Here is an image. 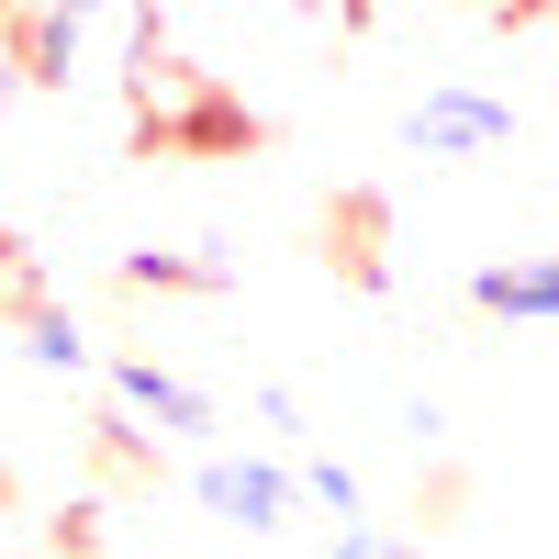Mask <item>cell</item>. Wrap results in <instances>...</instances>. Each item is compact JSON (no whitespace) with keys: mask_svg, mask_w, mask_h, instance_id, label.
<instances>
[{"mask_svg":"<svg viewBox=\"0 0 559 559\" xmlns=\"http://www.w3.org/2000/svg\"><path fill=\"white\" fill-rule=\"evenodd\" d=\"M123 403H134V414H157V437H213V403H202L191 381H168V369H146V358L123 369Z\"/></svg>","mask_w":559,"mask_h":559,"instance_id":"3","label":"cell"},{"mask_svg":"<svg viewBox=\"0 0 559 559\" xmlns=\"http://www.w3.org/2000/svg\"><path fill=\"white\" fill-rule=\"evenodd\" d=\"M403 146L414 157H492V146H515V112L481 102V90H426L403 112Z\"/></svg>","mask_w":559,"mask_h":559,"instance_id":"1","label":"cell"},{"mask_svg":"<svg viewBox=\"0 0 559 559\" xmlns=\"http://www.w3.org/2000/svg\"><path fill=\"white\" fill-rule=\"evenodd\" d=\"M481 302H492V313H515V324L559 313V247H548V258H503V269H481Z\"/></svg>","mask_w":559,"mask_h":559,"instance_id":"4","label":"cell"},{"mask_svg":"<svg viewBox=\"0 0 559 559\" xmlns=\"http://www.w3.org/2000/svg\"><path fill=\"white\" fill-rule=\"evenodd\" d=\"M202 503L224 526H247V537H280V526H292V471H269V459H213Z\"/></svg>","mask_w":559,"mask_h":559,"instance_id":"2","label":"cell"}]
</instances>
